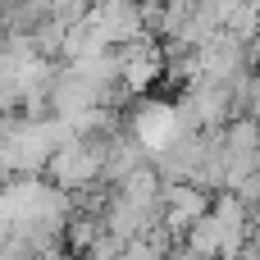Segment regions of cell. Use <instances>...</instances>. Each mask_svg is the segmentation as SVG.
Returning <instances> with one entry per match:
<instances>
[{
  "label": "cell",
  "mask_w": 260,
  "mask_h": 260,
  "mask_svg": "<svg viewBox=\"0 0 260 260\" xmlns=\"http://www.w3.org/2000/svg\"><path fill=\"white\" fill-rule=\"evenodd\" d=\"M59 260H69V256H59Z\"/></svg>",
  "instance_id": "obj_2"
},
{
  "label": "cell",
  "mask_w": 260,
  "mask_h": 260,
  "mask_svg": "<svg viewBox=\"0 0 260 260\" xmlns=\"http://www.w3.org/2000/svg\"><path fill=\"white\" fill-rule=\"evenodd\" d=\"M219 5H224V9H229V14H233V9H242V5H247V0H219Z\"/></svg>",
  "instance_id": "obj_1"
}]
</instances>
